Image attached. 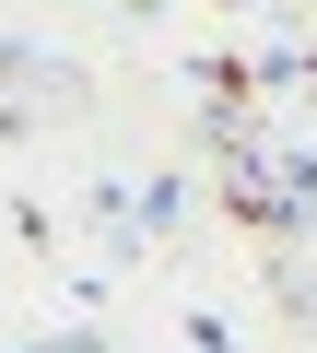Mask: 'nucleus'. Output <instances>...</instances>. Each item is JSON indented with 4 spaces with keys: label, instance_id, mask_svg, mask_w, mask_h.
<instances>
[{
    "label": "nucleus",
    "instance_id": "obj_1",
    "mask_svg": "<svg viewBox=\"0 0 317 353\" xmlns=\"http://www.w3.org/2000/svg\"><path fill=\"white\" fill-rule=\"evenodd\" d=\"M223 201H235L247 224H305V212H317V165L282 153V141H259L247 118H223Z\"/></svg>",
    "mask_w": 317,
    "mask_h": 353
}]
</instances>
